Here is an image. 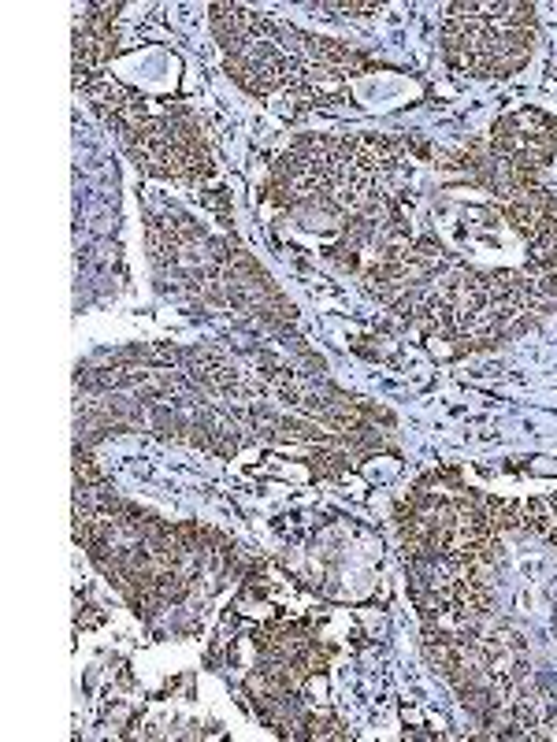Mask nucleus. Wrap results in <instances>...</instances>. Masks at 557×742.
Listing matches in <instances>:
<instances>
[{"instance_id":"1","label":"nucleus","mask_w":557,"mask_h":742,"mask_svg":"<svg viewBox=\"0 0 557 742\" xmlns=\"http://www.w3.org/2000/svg\"><path fill=\"white\" fill-rule=\"evenodd\" d=\"M104 613H101V605H93V602H78V616H75V631H82V627H93V624H101Z\"/></svg>"}]
</instances>
